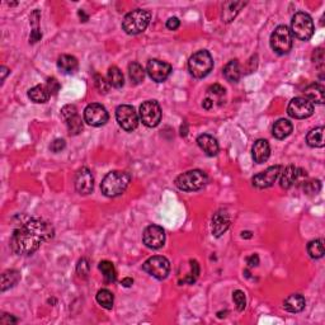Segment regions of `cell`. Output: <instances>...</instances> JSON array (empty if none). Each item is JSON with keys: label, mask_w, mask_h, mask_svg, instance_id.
Here are the masks:
<instances>
[{"label": "cell", "mask_w": 325, "mask_h": 325, "mask_svg": "<svg viewBox=\"0 0 325 325\" xmlns=\"http://www.w3.org/2000/svg\"><path fill=\"white\" fill-rule=\"evenodd\" d=\"M54 236V228L51 223L40 218H27L20 221L14 229L10 238V246L15 254L31 256L35 253L45 241Z\"/></svg>", "instance_id": "1"}, {"label": "cell", "mask_w": 325, "mask_h": 325, "mask_svg": "<svg viewBox=\"0 0 325 325\" xmlns=\"http://www.w3.org/2000/svg\"><path fill=\"white\" fill-rule=\"evenodd\" d=\"M130 182H131V176L126 171H109L101 183V189L105 196L112 198V197L121 196L127 189Z\"/></svg>", "instance_id": "2"}, {"label": "cell", "mask_w": 325, "mask_h": 325, "mask_svg": "<svg viewBox=\"0 0 325 325\" xmlns=\"http://www.w3.org/2000/svg\"><path fill=\"white\" fill-rule=\"evenodd\" d=\"M152 14L144 9H135L124 15L122 20V28L127 35H139L144 32L149 26Z\"/></svg>", "instance_id": "3"}, {"label": "cell", "mask_w": 325, "mask_h": 325, "mask_svg": "<svg viewBox=\"0 0 325 325\" xmlns=\"http://www.w3.org/2000/svg\"><path fill=\"white\" fill-rule=\"evenodd\" d=\"M207 182H209V178H207L206 173L198 170V169H194V170H188L177 177L176 186L181 191L194 192L204 188Z\"/></svg>", "instance_id": "4"}, {"label": "cell", "mask_w": 325, "mask_h": 325, "mask_svg": "<svg viewBox=\"0 0 325 325\" xmlns=\"http://www.w3.org/2000/svg\"><path fill=\"white\" fill-rule=\"evenodd\" d=\"M212 67H214V60H212L211 54L206 50L197 51L196 54L192 55L188 61L189 72L196 79H202V78L207 77Z\"/></svg>", "instance_id": "5"}, {"label": "cell", "mask_w": 325, "mask_h": 325, "mask_svg": "<svg viewBox=\"0 0 325 325\" xmlns=\"http://www.w3.org/2000/svg\"><path fill=\"white\" fill-rule=\"evenodd\" d=\"M291 32L301 41H309L314 35V22L308 13H296L291 20Z\"/></svg>", "instance_id": "6"}, {"label": "cell", "mask_w": 325, "mask_h": 325, "mask_svg": "<svg viewBox=\"0 0 325 325\" xmlns=\"http://www.w3.org/2000/svg\"><path fill=\"white\" fill-rule=\"evenodd\" d=\"M271 47L276 54L286 55L292 48V35L286 26H278L271 36Z\"/></svg>", "instance_id": "7"}, {"label": "cell", "mask_w": 325, "mask_h": 325, "mask_svg": "<svg viewBox=\"0 0 325 325\" xmlns=\"http://www.w3.org/2000/svg\"><path fill=\"white\" fill-rule=\"evenodd\" d=\"M142 269L157 280H164L170 272V263L165 257L155 256L147 259L142 266Z\"/></svg>", "instance_id": "8"}, {"label": "cell", "mask_w": 325, "mask_h": 325, "mask_svg": "<svg viewBox=\"0 0 325 325\" xmlns=\"http://www.w3.org/2000/svg\"><path fill=\"white\" fill-rule=\"evenodd\" d=\"M140 118L147 127H157L162 121V109L157 101H146L140 107Z\"/></svg>", "instance_id": "9"}, {"label": "cell", "mask_w": 325, "mask_h": 325, "mask_svg": "<svg viewBox=\"0 0 325 325\" xmlns=\"http://www.w3.org/2000/svg\"><path fill=\"white\" fill-rule=\"evenodd\" d=\"M116 118L119 126L127 132H132L137 129L139 117L134 107L129 105H122L116 109Z\"/></svg>", "instance_id": "10"}, {"label": "cell", "mask_w": 325, "mask_h": 325, "mask_svg": "<svg viewBox=\"0 0 325 325\" xmlns=\"http://www.w3.org/2000/svg\"><path fill=\"white\" fill-rule=\"evenodd\" d=\"M287 112L292 118L304 119L314 113V103L304 97L293 98L287 107Z\"/></svg>", "instance_id": "11"}, {"label": "cell", "mask_w": 325, "mask_h": 325, "mask_svg": "<svg viewBox=\"0 0 325 325\" xmlns=\"http://www.w3.org/2000/svg\"><path fill=\"white\" fill-rule=\"evenodd\" d=\"M108 112L102 105L92 103L84 109V119L88 124L94 127L103 126L108 121Z\"/></svg>", "instance_id": "12"}, {"label": "cell", "mask_w": 325, "mask_h": 325, "mask_svg": "<svg viewBox=\"0 0 325 325\" xmlns=\"http://www.w3.org/2000/svg\"><path fill=\"white\" fill-rule=\"evenodd\" d=\"M61 117L66 123L70 135H78L83 130V122L75 106L67 105L61 109Z\"/></svg>", "instance_id": "13"}, {"label": "cell", "mask_w": 325, "mask_h": 325, "mask_svg": "<svg viewBox=\"0 0 325 325\" xmlns=\"http://www.w3.org/2000/svg\"><path fill=\"white\" fill-rule=\"evenodd\" d=\"M142 240L147 248L159 249L165 243V231L162 226L150 225L145 229L144 234H142Z\"/></svg>", "instance_id": "14"}, {"label": "cell", "mask_w": 325, "mask_h": 325, "mask_svg": "<svg viewBox=\"0 0 325 325\" xmlns=\"http://www.w3.org/2000/svg\"><path fill=\"white\" fill-rule=\"evenodd\" d=\"M146 71L149 77L152 78L154 82L163 83L169 78L171 72V66L168 62L162 61V60L153 59L147 62Z\"/></svg>", "instance_id": "15"}, {"label": "cell", "mask_w": 325, "mask_h": 325, "mask_svg": "<svg viewBox=\"0 0 325 325\" xmlns=\"http://www.w3.org/2000/svg\"><path fill=\"white\" fill-rule=\"evenodd\" d=\"M282 169V165L269 166L268 169H266L264 171H261V173L253 177V179H252L253 186L257 187V188H268V187L273 186L276 179L280 177Z\"/></svg>", "instance_id": "16"}, {"label": "cell", "mask_w": 325, "mask_h": 325, "mask_svg": "<svg viewBox=\"0 0 325 325\" xmlns=\"http://www.w3.org/2000/svg\"><path fill=\"white\" fill-rule=\"evenodd\" d=\"M93 188H94V178H93L92 171L83 166L77 171V176H75V189L80 194H89L92 193Z\"/></svg>", "instance_id": "17"}, {"label": "cell", "mask_w": 325, "mask_h": 325, "mask_svg": "<svg viewBox=\"0 0 325 325\" xmlns=\"http://www.w3.org/2000/svg\"><path fill=\"white\" fill-rule=\"evenodd\" d=\"M303 177H306V171L303 170L301 168H297L295 165H288L285 169L281 170L280 174V184L282 188L288 189L300 181Z\"/></svg>", "instance_id": "18"}, {"label": "cell", "mask_w": 325, "mask_h": 325, "mask_svg": "<svg viewBox=\"0 0 325 325\" xmlns=\"http://www.w3.org/2000/svg\"><path fill=\"white\" fill-rule=\"evenodd\" d=\"M271 155V147L267 140H257L253 145V159L258 164L266 163Z\"/></svg>", "instance_id": "19"}, {"label": "cell", "mask_w": 325, "mask_h": 325, "mask_svg": "<svg viewBox=\"0 0 325 325\" xmlns=\"http://www.w3.org/2000/svg\"><path fill=\"white\" fill-rule=\"evenodd\" d=\"M197 144H198V146L201 147L209 157H215V155H217L218 144L216 139H215L214 136H211V135H199V136L197 137Z\"/></svg>", "instance_id": "20"}, {"label": "cell", "mask_w": 325, "mask_h": 325, "mask_svg": "<svg viewBox=\"0 0 325 325\" xmlns=\"http://www.w3.org/2000/svg\"><path fill=\"white\" fill-rule=\"evenodd\" d=\"M230 225V218L225 211H218L212 217V234L215 236H221Z\"/></svg>", "instance_id": "21"}, {"label": "cell", "mask_w": 325, "mask_h": 325, "mask_svg": "<svg viewBox=\"0 0 325 325\" xmlns=\"http://www.w3.org/2000/svg\"><path fill=\"white\" fill-rule=\"evenodd\" d=\"M246 3L244 2H226L222 7V22L230 23L234 18L238 15V13L240 12V9L243 7H245Z\"/></svg>", "instance_id": "22"}, {"label": "cell", "mask_w": 325, "mask_h": 325, "mask_svg": "<svg viewBox=\"0 0 325 325\" xmlns=\"http://www.w3.org/2000/svg\"><path fill=\"white\" fill-rule=\"evenodd\" d=\"M306 301L305 297L303 295H298V293H295V295H290L283 303V308L288 311V313H300L305 309Z\"/></svg>", "instance_id": "23"}, {"label": "cell", "mask_w": 325, "mask_h": 325, "mask_svg": "<svg viewBox=\"0 0 325 325\" xmlns=\"http://www.w3.org/2000/svg\"><path fill=\"white\" fill-rule=\"evenodd\" d=\"M304 94H305L304 98L309 99L311 103H318V105L324 103V88L323 85L318 84V83H314V84L306 87L304 90Z\"/></svg>", "instance_id": "24"}, {"label": "cell", "mask_w": 325, "mask_h": 325, "mask_svg": "<svg viewBox=\"0 0 325 325\" xmlns=\"http://www.w3.org/2000/svg\"><path fill=\"white\" fill-rule=\"evenodd\" d=\"M293 126L288 119H278L274 124H273L272 134L276 139L283 140L288 137L292 132Z\"/></svg>", "instance_id": "25"}, {"label": "cell", "mask_w": 325, "mask_h": 325, "mask_svg": "<svg viewBox=\"0 0 325 325\" xmlns=\"http://www.w3.org/2000/svg\"><path fill=\"white\" fill-rule=\"evenodd\" d=\"M57 66L64 74H72L78 70L79 62H78L77 57L71 56V55H61L57 60Z\"/></svg>", "instance_id": "26"}, {"label": "cell", "mask_w": 325, "mask_h": 325, "mask_svg": "<svg viewBox=\"0 0 325 325\" xmlns=\"http://www.w3.org/2000/svg\"><path fill=\"white\" fill-rule=\"evenodd\" d=\"M28 97L35 103H46L48 101V98L51 97V93L46 85H36L32 89H30Z\"/></svg>", "instance_id": "27"}, {"label": "cell", "mask_w": 325, "mask_h": 325, "mask_svg": "<svg viewBox=\"0 0 325 325\" xmlns=\"http://www.w3.org/2000/svg\"><path fill=\"white\" fill-rule=\"evenodd\" d=\"M223 75L226 79L231 83H238L241 78L240 65H239L238 60H231L223 67Z\"/></svg>", "instance_id": "28"}, {"label": "cell", "mask_w": 325, "mask_h": 325, "mask_svg": "<svg viewBox=\"0 0 325 325\" xmlns=\"http://www.w3.org/2000/svg\"><path fill=\"white\" fill-rule=\"evenodd\" d=\"M306 142L311 147H323L324 146V127H316L313 129L306 136Z\"/></svg>", "instance_id": "29"}, {"label": "cell", "mask_w": 325, "mask_h": 325, "mask_svg": "<svg viewBox=\"0 0 325 325\" xmlns=\"http://www.w3.org/2000/svg\"><path fill=\"white\" fill-rule=\"evenodd\" d=\"M20 280L19 272L15 271V269H9V271H5L2 274V291H7L8 288L13 287V286L17 285Z\"/></svg>", "instance_id": "30"}, {"label": "cell", "mask_w": 325, "mask_h": 325, "mask_svg": "<svg viewBox=\"0 0 325 325\" xmlns=\"http://www.w3.org/2000/svg\"><path fill=\"white\" fill-rule=\"evenodd\" d=\"M108 83L109 85H112L113 88H117V89L123 87V74H122V71L117 66H112L108 69Z\"/></svg>", "instance_id": "31"}, {"label": "cell", "mask_w": 325, "mask_h": 325, "mask_svg": "<svg viewBox=\"0 0 325 325\" xmlns=\"http://www.w3.org/2000/svg\"><path fill=\"white\" fill-rule=\"evenodd\" d=\"M95 298H97V303L99 304L102 308L107 309V310H111V309L113 308L114 296L111 291L107 290V288H103V290L98 291Z\"/></svg>", "instance_id": "32"}, {"label": "cell", "mask_w": 325, "mask_h": 325, "mask_svg": "<svg viewBox=\"0 0 325 325\" xmlns=\"http://www.w3.org/2000/svg\"><path fill=\"white\" fill-rule=\"evenodd\" d=\"M98 268H99V271L102 272L103 277H105L106 282L108 283H112L116 281V269H114V266L112 262L109 261H102L99 263V266H98Z\"/></svg>", "instance_id": "33"}, {"label": "cell", "mask_w": 325, "mask_h": 325, "mask_svg": "<svg viewBox=\"0 0 325 325\" xmlns=\"http://www.w3.org/2000/svg\"><path fill=\"white\" fill-rule=\"evenodd\" d=\"M129 74L134 84H140L145 78V71L139 62H132L129 65Z\"/></svg>", "instance_id": "34"}, {"label": "cell", "mask_w": 325, "mask_h": 325, "mask_svg": "<svg viewBox=\"0 0 325 325\" xmlns=\"http://www.w3.org/2000/svg\"><path fill=\"white\" fill-rule=\"evenodd\" d=\"M308 253L313 259H319L324 256V244L321 239L313 240L308 244Z\"/></svg>", "instance_id": "35"}, {"label": "cell", "mask_w": 325, "mask_h": 325, "mask_svg": "<svg viewBox=\"0 0 325 325\" xmlns=\"http://www.w3.org/2000/svg\"><path fill=\"white\" fill-rule=\"evenodd\" d=\"M233 300H234V303H235L236 309H238L239 311H243L244 309H245L246 298H245V293H244L243 291H240V290L234 291Z\"/></svg>", "instance_id": "36"}, {"label": "cell", "mask_w": 325, "mask_h": 325, "mask_svg": "<svg viewBox=\"0 0 325 325\" xmlns=\"http://www.w3.org/2000/svg\"><path fill=\"white\" fill-rule=\"evenodd\" d=\"M320 188H321V183L320 181H318V179L305 182V184H304V189H305L306 193L309 194L318 193V192L320 191Z\"/></svg>", "instance_id": "37"}, {"label": "cell", "mask_w": 325, "mask_h": 325, "mask_svg": "<svg viewBox=\"0 0 325 325\" xmlns=\"http://www.w3.org/2000/svg\"><path fill=\"white\" fill-rule=\"evenodd\" d=\"M94 80H95V87H97V89L99 90L101 93H103V94H106V93L109 90V83L106 82L105 78L99 74L95 75Z\"/></svg>", "instance_id": "38"}, {"label": "cell", "mask_w": 325, "mask_h": 325, "mask_svg": "<svg viewBox=\"0 0 325 325\" xmlns=\"http://www.w3.org/2000/svg\"><path fill=\"white\" fill-rule=\"evenodd\" d=\"M191 267H192L191 276H188V277H187L186 280H184V282L193 283L194 281L197 280V277H198V274H199V267H198V263H197L196 261H191Z\"/></svg>", "instance_id": "39"}, {"label": "cell", "mask_w": 325, "mask_h": 325, "mask_svg": "<svg viewBox=\"0 0 325 325\" xmlns=\"http://www.w3.org/2000/svg\"><path fill=\"white\" fill-rule=\"evenodd\" d=\"M77 271H78V274H79L80 277H83V278L87 277L88 273H89V264H88L87 259H82V261L79 262Z\"/></svg>", "instance_id": "40"}, {"label": "cell", "mask_w": 325, "mask_h": 325, "mask_svg": "<svg viewBox=\"0 0 325 325\" xmlns=\"http://www.w3.org/2000/svg\"><path fill=\"white\" fill-rule=\"evenodd\" d=\"M209 95H214L216 98H222L225 95V88H222L221 85L215 84L212 87L209 88Z\"/></svg>", "instance_id": "41"}, {"label": "cell", "mask_w": 325, "mask_h": 325, "mask_svg": "<svg viewBox=\"0 0 325 325\" xmlns=\"http://www.w3.org/2000/svg\"><path fill=\"white\" fill-rule=\"evenodd\" d=\"M65 146H66V142H65L64 139H56L55 141L51 142L50 150L54 153H60L61 150L65 149Z\"/></svg>", "instance_id": "42"}, {"label": "cell", "mask_w": 325, "mask_h": 325, "mask_svg": "<svg viewBox=\"0 0 325 325\" xmlns=\"http://www.w3.org/2000/svg\"><path fill=\"white\" fill-rule=\"evenodd\" d=\"M313 60L314 62H315V65H318V66H323L324 64V51L323 48H316V50H314V55H313Z\"/></svg>", "instance_id": "43"}, {"label": "cell", "mask_w": 325, "mask_h": 325, "mask_svg": "<svg viewBox=\"0 0 325 325\" xmlns=\"http://www.w3.org/2000/svg\"><path fill=\"white\" fill-rule=\"evenodd\" d=\"M46 87H47V89L50 90L51 94H56V93L59 92V89H60V84L57 83V80L55 79V78H50V79L47 80V84H46Z\"/></svg>", "instance_id": "44"}, {"label": "cell", "mask_w": 325, "mask_h": 325, "mask_svg": "<svg viewBox=\"0 0 325 325\" xmlns=\"http://www.w3.org/2000/svg\"><path fill=\"white\" fill-rule=\"evenodd\" d=\"M179 26H181V22H179L178 18L173 17V18H169L168 20H166V28L170 31H176L178 30Z\"/></svg>", "instance_id": "45"}, {"label": "cell", "mask_w": 325, "mask_h": 325, "mask_svg": "<svg viewBox=\"0 0 325 325\" xmlns=\"http://www.w3.org/2000/svg\"><path fill=\"white\" fill-rule=\"evenodd\" d=\"M246 264L249 267H257L259 264V257L257 254H252L251 257L246 258Z\"/></svg>", "instance_id": "46"}, {"label": "cell", "mask_w": 325, "mask_h": 325, "mask_svg": "<svg viewBox=\"0 0 325 325\" xmlns=\"http://www.w3.org/2000/svg\"><path fill=\"white\" fill-rule=\"evenodd\" d=\"M202 106H204L205 109H211L214 107V102H212L210 98H206V99L204 101V103H202Z\"/></svg>", "instance_id": "47"}, {"label": "cell", "mask_w": 325, "mask_h": 325, "mask_svg": "<svg viewBox=\"0 0 325 325\" xmlns=\"http://www.w3.org/2000/svg\"><path fill=\"white\" fill-rule=\"evenodd\" d=\"M132 283H134V280H132V278H123V280H122V285H123L124 287H130Z\"/></svg>", "instance_id": "48"}, {"label": "cell", "mask_w": 325, "mask_h": 325, "mask_svg": "<svg viewBox=\"0 0 325 325\" xmlns=\"http://www.w3.org/2000/svg\"><path fill=\"white\" fill-rule=\"evenodd\" d=\"M78 14H79V17H80V19H82V22H87V20H88V15L85 14L84 10L80 9L79 12H78Z\"/></svg>", "instance_id": "49"}, {"label": "cell", "mask_w": 325, "mask_h": 325, "mask_svg": "<svg viewBox=\"0 0 325 325\" xmlns=\"http://www.w3.org/2000/svg\"><path fill=\"white\" fill-rule=\"evenodd\" d=\"M8 71H9V70H8V69H7V67H5V66H2V74H3V77H2V80H3V82H4V79H5V77H7Z\"/></svg>", "instance_id": "50"}, {"label": "cell", "mask_w": 325, "mask_h": 325, "mask_svg": "<svg viewBox=\"0 0 325 325\" xmlns=\"http://www.w3.org/2000/svg\"><path fill=\"white\" fill-rule=\"evenodd\" d=\"M244 236H245V238H251V233H249V231H245V233H243V238Z\"/></svg>", "instance_id": "51"}]
</instances>
